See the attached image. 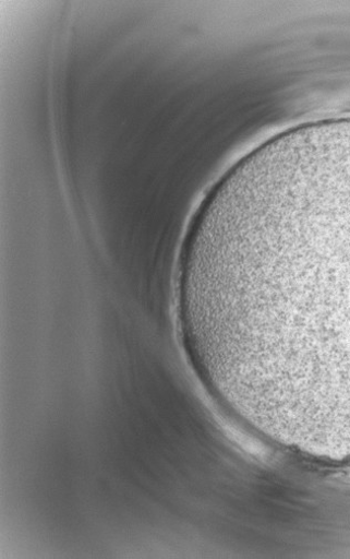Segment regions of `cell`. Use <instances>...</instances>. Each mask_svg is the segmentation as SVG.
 Here are the masks:
<instances>
[{"label": "cell", "instance_id": "6da1fadb", "mask_svg": "<svg viewBox=\"0 0 350 559\" xmlns=\"http://www.w3.org/2000/svg\"><path fill=\"white\" fill-rule=\"evenodd\" d=\"M220 283L242 346L350 380V187L300 195L226 230Z\"/></svg>", "mask_w": 350, "mask_h": 559}]
</instances>
